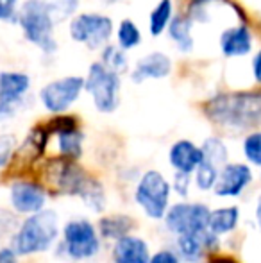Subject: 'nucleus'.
Returning a JSON list of instances; mask_svg holds the SVG:
<instances>
[{"mask_svg":"<svg viewBox=\"0 0 261 263\" xmlns=\"http://www.w3.org/2000/svg\"><path fill=\"white\" fill-rule=\"evenodd\" d=\"M18 2L20 0H0V20L2 22L16 20Z\"/></svg>","mask_w":261,"mask_h":263,"instance_id":"nucleus-33","label":"nucleus"},{"mask_svg":"<svg viewBox=\"0 0 261 263\" xmlns=\"http://www.w3.org/2000/svg\"><path fill=\"white\" fill-rule=\"evenodd\" d=\"M202 161H204L202 149L192 140H177L168 151V165L175 170V174L193 176Z\"/></svg>","mask_w":261,"mask_h":263,"instance_id":"nucleus-16","label":"nucleus"},{"mask_svg":"<svg viewBox=\"0 0 261 263\" xmlns=\"http://www.w3.org/2000/svg\"><path fill=\"white\" fill-rule=\"evenodd\" d=\"M172 73V59L165 52L156 50L149 52L136 61L131 72V79L134 83H143L147 79H165Z\"/></svg>","mask_w":261,"mask_h":263,"instance_id":"nucleus-17","label":"nucleus"},{"mask_svg":"<svg viewBox=\"0 0 261 263\" xmlns=\"http://www.w3.org/2000/svg\"><path fill=\"white\" fill-rule=\"evenodd\" d=\"M200 149L202 154H204V161L215 165L216 168H222V166H226L229 163L227 161L229 159V151H227L226 143L220 138H216V136L206 138L204 143L200 145Z\"/></svg>","mask_w":261,"mask_h":263,"instance_id":"nucleus-25","label":"nucleus"},{"mask_svg":"<svg viewBox=\"0 0 261 263\" xmlns=\"http://www.w3.org/2000/svg\"><path fill=\"white\" fill-rule=\"evenodd\" d=\"M18 151V138L13 133H2L0 135V168L7 166L13 161Z\"/></svg>","mask_w":261,"mask_h":263,"instance_id":"nucleus-31","label":"nucleus"},{"mask_svg":"<svg viewBox=\"0 0 261 263\" xmlns=\"http://www.w3.org/2000/svg\"><path fill=\"white\" fill-rule=\"evenodd\" d=\"M136 228V220L129 215H106V217H101L97 222V229L101 238L104 240H116L124 238V236L131 235L132 229Z\"/></svg>","mask_w":261,"mask_h":263,"instance_id":"nucleus-19","label":"nucleus"},{"mask_svg":"<svg viewBox=\"0 0 261 263\" xmlns=\"http://www.w3.org/2000/svg\"><path fill=\"white\" fill-rule=\"evenodd\" d=\"M108 4H116V2H122V0H106Z\"/></svg>","mask_w":261,"mask_h":263,"instance_id":"nucleus-39","label":"nucleus"},{"mask_svg":"<svg viewBox=\"0 0 261 263\" xmlns=\"http://www.w3.org/2000/svg\"><path fill=\"white\" fill-rule=\"evenodd\" d=\"M101 63L108 70L118 73V76L124 72H127V68H129V59H127L126 50H122L118 45H111V43L102 49Z\"/></svg>","mask_w":261,"mask_h":263,"instance_id":"nucleus-27","label":"nucleus"},{"mask_svg":"<svg viewBox=\"0 0 261 263\" xmlns=\"http://www.w3.org/2000/svg\"><path fill=\"white\" fill-rule=\"evenodd\" d=\"M16 22L24 32L25 40L38 47L43 54L52 55L57 50L56 42V22L52 14L38 2V0H25L18 7Z\"/></svg>","mask_w":261,"mask_h":263,"instance_id":"nucleus-3","label":"nucleus"},{"mask_svg":"<svg viewBox=\"0 0 261 263\" xmlns=\"http://www.w3.org/2000/svg\"><path fill=\"white\" fill-rule=\"evenodd\" d=\"M220 52L226 58L236 59L245 58L252 52L254 47V34H252L251 27L245 22H240L236 25H229L220 32L218 38Z\"/></svg>","mask_w":261,"mask_h":263,"instance_id":"nucleus-14","label":"nucleus"},{"mask_svg":"<svg viewBox=\"0 0 261 263\" xmlns=\"http://www.w3.org/2000/svg\"><path fill=\"white\" fill-rule=\"evenodd\" d=\"M18 254L11 246L0 247V263H18Z\"/></svg>","mask_w":261,"mask_h":263,"instance_id":"nucleus-36","label":"nucleus"},{"mask_svg":"<svg viewBox=\"0 0 261 263\" xmlns=\"http://www.w3.org/2000/svg\"><path fill=\"white\" fill-rule=\"evenodd\" d=\"M256 222H258V226L261 229V195L258 197V202H256Z\"/></svg>","mask_w":261,"mask_h":263,"instance_id":"nucleus-37","label":"nucleus"},{"mask_svg":"<svg viewBox=\"0 0 261 263\" xmlns=\"http://www.w3.org/2000/svg\"><path fill=\"white\" fill-rule=\"evenodd\" d=\"M251 72H252V79L254 83L261 86V49H258L252 55V61H251Z\"/></svg>","mask_w":261,"mask_h":263,"instance_id":"nucleus-35","label":"nucleus"},{"mask_svg":"<svg viewBox=\"0 0 261 263\" xmlns=\"http://www.w3.org/2000/svg\"><path fill=\"white\" fill-rule=\"evenodd\" d=\"M56 142H57L59 158L70 159V161H77V159L83 156L84 135L79 129V125L56 133Z\"/></svg>","mask_w":261,"mask_h":263,"instance_id":"nucleus-23","label":"nucleus"},{"mask_svg":"<svg viewBox=\"0 0 261 263\" xmlns=\"http://www.w3.org/2000/svg\"><path fill=\"white\" fill-rule=\"evenodd\" d=\"M9 204L16 213L31 215L45 210L47 190L42 183L29 179H18L9 186Z\"/></svg>","mask_w":261,"mask_h":263,"instance_id":"nucleus-11","label":"nucleus"},{"mask_svg":"<svg viewBox=\"0 0 261 263\" xmlns=\"http://www.w3.org/2000/svg\"><path fill=\"white\" fill-rule=\"evenodd\" d=\"M192 29H193V22L186 14H177V16L172 18L167 32H168V38L172 40V43H174L179 52L190 54L193 50V47H195Z\"/></svg>","mask_w":261,"mask_h":263,"instance_id":"nucleus-20","label":"nucleus"},{"mask_svg":"<svg viewBox=\"0 0 261 263\" xmlns=\"http://www.w3.org/2000/svg\"><path fill=\"white\" fill-rule=\"evenodd\" d=\"M213 124L231 131H245L261 125V88L218 93L204 104Z\"/></svg>","mask_w":261,"mask_h":263,"instance_id":"nucleus-1","label":"nucleus"},{"mask_svg":"<svg viewBox=\"0 0 261 263\" xmlns=\"http://www.w3.org/2000/svg\"><path fill=\"white\" fill-rule=\"evenodd\" d=\"M220 246V238L213 233L204 231L200 235H185L175 238L174 251L179 254L183 263H198L206 256V253L216 251Z\"/></svg>","mask_w":261,"mask_h":263,"instance_id":"nucleus-15","label":"nucleus"},{"mask_svg":"<svg viewBox=\"0 0 261 263\" xmlns=\"http://www.w3.org/2000/svg\"><path fill=\"white\" fill-rule=\"evenodd\" d=\"M209 213L211 210L204 202H175L168 208L163 222L170 235L185 236V235H200L208 231Z\"/></svg>","mask_w":261,"mask_h":263,"instance_id":"nucleus-8","label":"nucleus"},{"mask_svg":"<svg viewBox=\"0 0 261 263\" xmlns=\"http://www.w3.org/2000/svg\"><path fill=\"white\" fill-rule=\"evenodd\" d=\"M172 18H174V0H159L150 11L149 16V32L157 38L161 36L170 25Z\"/></svg>","mask_w":261,"mask_h":263,"instance_id":"nucleus-24","label":"nucleus"},{"mask_svg":"<svg viewBox=\"0 0 261 263\" xmlns=\"http://www.w3.org/2000/svg\"><path fill=\"white\" fill-rule=\"evenodd\" d=\"M149 263H183V260L174 249H159L150 256Z\"/></svg>","mask_w":261,"mask_h":263,"instance_id":"nucleus-34","label":"nucleus"},{"mask_svg":"<svg viewBox=\"0 0 261 263\" xmlns=\"http://www.w3.org/2000/svg\"><path fill=\"white\" fill-rule=\"evenodd\" d=\"M59 235V215L54 210L45 208L20 222L11 238V247L16 251L18 256L47 253L52 249Z\"/></svg>","mask_w":261,"mask_h":263,"instance_id":"nucleus-2","label":"nucleus"},{"mask_svg":"<svg viewBox=\"0 0 261 263\" xmlns=\"http://www.w3.org/2000/svg\"><path fill=\"white\" fill-rule=\"evenodd\" d=\"M120 76L108 70L101 61L91 63L84 79V90L90 93L98 113H113L120 104Z\"/></svg>","mask_w":261,"mask_h":263,"instance_id":"nucleus-6","label":"nucleus"},{"mask_svg":"<svg viewBox=\"0 0 261 263\" xmlns=\"http://www.w3.org/2000/svg\"><path fill=\"white\" fill-rule=\"evenodd\" d=\"M116 43L126 52L136 49L142 43V31H139L138 25L131 18H126V20L120 22L118 29H116Z\"/></svg>","mask_w":261,"mask_h":263,"instance_id":"nucleus-26","label":"nucleus"},{"mask_svg":"<svg viewBox=\"0 0 261 263\" xmlns=\"http://www.w3.org/2000/svg\"><path fill=\"white\" fill-rule=\"evenodd\" d=\"M172 190H175V194L181 195V197H188L190 186H192V176H186V174H174V179H172Z\"/></svg>","mask_w":261,"mask_h":263,"instance_id":"nucleus-32","label":"nucleus"},{"mask_svg":"<svg viewBox=\"0 0 261 263\" xmlns=\"http://www.w3.org/2000/svg\"><path fill=\"white\" fill-rule=\"evenodd\" d=\"M240 224V208L238 206H222L215 208L209 213L208 231L215 236H226L233 233Z\"/></svg>","mask_w":261,"mask_h":263,"instance_id":"nucleus-21","label":"nucleus"},{"mask_svg":"<svg viewBox=\"0 0 261 263\" xmlns=\"http://www.w3.org/2000/svg\"><path fill=\"white\" fill-rule=\"evenodd\" d=\"M49 131L47 127H34L31 129L27 136H25L24 143L18 145V151H16V156L20 161H27V163H32L36 161L43 153H45V147L49 143Z\"/></svg>","mask_w":261,"mask_h":263,"instance_id":"nucleus-22","label":"nucleus"},{"mask_svg":"<svg viewBox=\"0 0 261 263\" xmlns=\"http://www.w3.org/2000/svg\"><path fill=\"white\" fill-rule=\"evenodd\" d=\"M61 253L70 260L84 261L95 258L102 249V238L97 224L90 218L77 217L65 222L61 229Z\"/></svg>","mask_w":261,"mask_h":263,"instance_id":"nucleus-4","label":"nucleus"},{"mask_svg":"<svg viewBox=\"0 0 261 263\" xmlns=\"http://www.w3.org/2000/svg\"><path fill=\"white\" fill-rule=\"evenodd\" d=\"M43 177L49 186L56 188L57 194L73 195V197H81L91 179L83 166L77 165V161H70L65 158L47 163L43 168Z\"/></svg>","mask_w":261,"mask_h":263,"instance_id":"nucleus-9","label":"nucleus"},{"mask_svg":"<svg viewBox=\"0 0 261 263\" xmlns=\"http://www.w3.org/2000/svg\"><path fill=\"white\" fill-rule=\"evenodd\" d=\"M218 174L220 168H216L215 165H211L208 161H202L200 166L193 174V183L200 192H209L215 188L216 181H218Z\"/></svg>","mask_w":261,"mask_h":263,"instance_id":"nucleus-29","label":"nucleus"},{"mask_svg":"<svg viewBox=\"0 0 261 263\" xmlns=\"http://www.w3.org/2000/svg\"><path fill=\"white\" fill-rule=\"evenodd\" d=\"M84 90V77L68 76L50 81L39 90L38 97L42 106L52 115H63L79 101Z\"/></svg>","mask_w":261,"mask_h":263,"instance_id":"nucleus-10","label":"nucleus"},{"mask_svg":"<svg viewBox=\"0 0 261 263\" xmlns=\"http://www.w3.org/2000/svg\"><path fill=\"white\" fill-rule=\"evenodd\" d=\"M150 247L145 238L136 235H127L116 240L111 247V261L113 263H149L150 261Z\"/></svg>","mask_w":261,"mask_h":263,"instance_id":"nucleus-18","label":"nucleus"},{"mask_svg":"<svg viewBox=\"0 0 261 263\" xmlns=\"http://www.w3.org/2000/svg\"><path fill=\"white\" fill-rule=\"evenodd\" d=\"M70 38L91 50L104 49L113 36V20L102 13H79L68 25Z\"/></svg>","mask_w":261,"mask_h":263,"instance_id":"nucleus-7","label":"nucleus"},{"mask_svg":"<svg viewBox=\"0 0 261 263\" xmlns=\"http://www.w3.org/2000/svg\"><path fill=\"white\" fill-rule=\"evenodd\" d=\"M172 184L159 170H147L134 186V202L150 220H163L170 208Z\"/></svg>","mask_w":261,"mask_h":263,"instance_id":"nucleus-5","label":"nucleus"},{"mask_svg":"<svg viewBox=\"0 0 261 263\" xmlns=\"http://www.w3.org/2000/svg\"><path fill=\"white\" fill-rule=\"evenodd\" d=\"M209 263H234L233 260H227V258H216V260H211Z\"/></svg>","mask_w":261,"mask_h":263,"instance_id":"nucleus-38","label":"nucleus"},{"mask_svg":"<svg viewBox=\"0 0 261 263\" xmlns=\"http://www.w3.org/2000/svg\"><path fill=\"white\" fill-rule=\"evenodd\" d=\"M242 153L249 165L261 166V129L249 133L242 142Z\"/></svg>","mask_w":261,"mask_h":263,"instance_id":"nucleus-30","label":"nucleus"},{"mask_svg":"<svg viewBox=\"0 0 261 263\" xmlns=\"http://www.w3.org/2000/svg\"><path fill=\"white\" fill-rule=\"evenodd\" d=\"M252 179H254V174L249 163H227L226 166L220 168L218 181L213 192L216 197L224 199L240 197L245 188L252 183Z\"/></svg>","mask_w":261,"mask_h":263,"instance_id":"nucleus-13","label":"nucleus"},{"mask_svg":"<svg viewBox=\"0 0 261 263\" xmlns=\"http://www.w3.org/2000/svg\"><path fill=\"white\" fill-rule=\"evenodd\" d=\"M31 90V77L16 70L0 72V118H9Z\"/></svg>","mask_w":261,"mask_h":263,"instance_id":"nucleus-12","label":"nucleus"},{"mask_svg":"<svg viewBox=\"0 0 261 263\" xmlns=\"http://www.w3.org/2000/svg\"><path fill=\"white\" fill-rule=\"evenodd\" d=\"M38 2L52 14L56 24L70 18L79 7V0H38Z\"/></svg>","mask_w":261,"mask_h":263,"instance_id":"nucleus-28","label":"nucleus"}]
</instances>
